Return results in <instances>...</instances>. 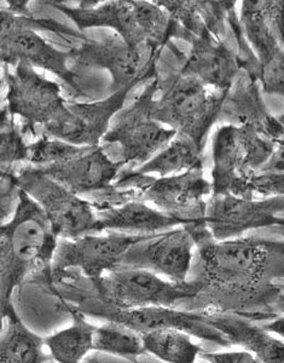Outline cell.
Listing matches in <instances>:
<instances>
[{
    "instance_id": "1",
    "label": "cell",
    "mask_w": 284,
    "mask_h": 363,
    "mask_svg": "<svg viewBox=\"0 0 284 363\" xmlns=\"http://www.w3.org/2000/svg\"><path fill=\"white\" fill-rule=\"evenodd\" d=\"M198 259V296L189 311L230 313L253 321L277 318L272 304L284 282V240L242 236L217 241L210 229L190 233Z\"/></svg>"
},
{
    "instance_id": "2",
    "label": "cell",
    "mask_w": 284,
    "mask_h": 363,
    "mask_svg": "<svg viewBox=\"0 0 284 363\" xmlns=\"http://www.w3.org/2000/svg\"><path fill=\"white\" fill-rule=\"evenodd\" d=\"M42 4L66 15L80 33L91 28H109L135 49L162 52L174 39V21L155 1L116 0L98 5L95 1L92 5L81 1L79 6L61 1H42Z\"/></svg>"
},
{
    "instance_id": "3",
    "label": "cell",
    "mask_w": 284,
    "mask_h": 363,
    "mask_svg": "<svg viewBox=\"0 0 284 363\" xmlns=\"http://www.w3.org/2000/svg\"><path fill=\"white\" fill-rule=\"evenodd\" d=\"M273 120L263 124L224 125L212 140V194L253 198L251 181L271 155L275 142L268 136Z\"/></svg>"
},
{
    "instance_id": "4",
    "label": "cell",
    "mask_w": 284,
    "mask_h": 363,
    "mask_svg": "<svg viewBox=\"0 0 284 363\" xmlns=\"http://www.w3.org/2000/svg\"><path fill=\"white\" fill-rule=\"evenodd\" d=\"M38 30L86 40L80 33L54 18H37L33 15H17L8 9L0 10V63L15 67L25 62L56 75L78 89V75L70 67L69 51H61L38 34Z\"/></svg>"
},
{
    "instance_id": "5",
    "label": "cell",
    "mask_w": 284,
    "mask_h": 363,
    "mask_svg": "<svg viewBox=\"0 0 284 363\" xmlns=\"http://www.w3.org/2000/svg\"><path fill=\"white\" fill-rule=\"evenodd\" d=\"M159 92L152 108L153 119L178 135L206 147L210 128L218 121L229 92L207 86L189 75H171L160 80Z\"/></svg>"
},
{
    "instance_id": "6",
    "label": "cell",
    "mask_w": 284,
    "mask_h": 363,
    "mask_svg": "<svg viewBox=\"0 0 284 363\" xmlns=\"http://www.w3.org/2000/svg\"><path fill=\"white\" fill-rule=\"evenodd\" d=\"M116 188L138 190L140 200L153 203L186 225H207V198L212 195V183L205 177L203 167L190 169L169 177L140 176L127 169L116 178Z\"/></svg>"
},
{
    "instance_id": "7",
    "label": "cell",
    "mask_w": 284,
    "mask_h": 363,
    "mask_svg": "<svg viewBox=\"0 0 284 363\" xmlns=\"http://www.w3.org/2000/svg\"><path fill=\"white\" fill-rule=\"evenodd\" d=\"M159 94V74L145 84L144 90L133 104L124 108L115 116L109 131L104 136L106 145H118L119 160L125 166L144 165L165 148L177 133L153 119L152 108Z\"/></svg>"
},
{
    "instance_id": "8",
    "label": "cell",
    "mask_w": 284,
    "mask_h": 363,
    "mask_svg": "<svg viewBox=\"0 0 284 363\" xmlns=\"http://www.w3.org/2000/svg\"><path fill=\"white\" fill-rule=\"evenodd\" d=\"M89 284L99 301L125 309L174 308L179 303L193 301L200 292V285L194 279L176 284L154 272L133 268L114 269L101 280L89 281Z\"/></svg>"
},
{
    "instance_id": "9",
    "label": "cell",
    "mask_w": 284,
    "mask_h": 363,
    "mask_svg": "<svg viewBox=\"0 0 284 363\" xmlns=\"http://www.w3.org/2000/svg\"><path fill=\"white\" fill-rule=\"evenodd\" d=\"M15 184L42 208L58 239L74 240L93 233V206L86 199L46 176L42 169L27 166L17 171Z\"/></svg>"
},
{
    "instance_id": "10",
    "label": "cell",
    "mask_w": 284,
    "mask_h": 363,
    "mask_svg": "<svg viewBox=\"0 0 284 363\" xmlns=\"http://www.w3.org/2000/svg\"><path fill=\"white\" fill-rule=\"evenodd\" d=\"M69 57L79 69L107 70L111 77L109 91L115 94L155 78L160 55L131 48L113 33L98 40L87 38L81 45L69 50Z\"/></svg>"
},
{
    "instance_id": "11",
    "label": "cell",
    "mask_w": 284,
    "mask_h": 363,
    "mask_svg": "<svg viewBox=\"0 0 284 363\" xmlns=\"http://www.w3.org/2000/svg\"><path fill=\"white\" fill-rule=\"evenodd\" d=\"M6 112L21 119L22 133L37 137V128L61 119L67 112V101L58 83L39 74L33 66L18 62L13 70L5 67Z\"/></svg>"
},
{
    "instance_id": "12",
    "label": "cell",
    "mask_w": 284,
    "mask_h": 363,
    "mask_svg": "<svg viewBox=\"0 0 284 363\" xmlns=\"http://www.w3.org/2000/svg\"><path fill=\"white\" fill-rule=\"evenodd\" d=\"M284 198H239L212 194L207 200L206 224L217 241L242 238L247 231L277 228L284 230Z\"/></svg>"
},
{
    "instance_id": "13",
    "label": "cell",
    "mask_w": 284,
    "mask_h": 363,
    "mask_svg": "<svg viewBox=\"0 0 284 363\" xmlns=\"http://www.w3.org/2000/svg\"><path fill=\"white\" fill-rule=\"evenodd\" d=\"M145 236L108 233L87 234L74 240L58 239L49 270H79L90 282H96L118 268L128 250Z\"/></svg>"
},
{
    "instance_id": "14",
    "label": "cell",
    "mask_w": 284,
    "mask_h": 363,
    "mask_svg": "<svg viewBox=\"0 0 284 363\" xmlns=\"http://www.w3.org/2000/svg\"><path fill=\"white\" fill-rule=\"evenodd\" d=\"M195 248V241L186 228H174L145 236L133 245L118 268L142 269L176 284H184L193 269Z\"/></svg>"
},
{
    "instance_id": "15",
    "label": "cell",
    "mask_w": 284,
    "mask_h": 363,
    "mask_svg": "<svg viewBox=\"0 0 284 363\" xmlns=\"http://www.w3.org/2000/svg\"><path fill=\"white\" fill-rule=\"evenodd\" d=\"M133 87L110 94L96 102L67 101L68 112L46 125L42 135L54 137L78 147H98L114 119L123 109Z\"/></svg>"
},
{
    "instance_id": "16",
    "label": "cell",
    "mask_w": 284,
    "mask_h": 363,
    "mask_svg": "<svg viewBox=\"0 0 284 363\" xmlns=\"http://www.w3.org/2000/svg\"><path fill=\"white\" fill-rule=\"evenodd\" d=\"M1 229L13 253L32 265L37 272L51 267L58 238L42 208L21 190L13 217L1 225Z\"/></svg>"
},
{
    "instance_id": "17",
    "label": "cell",
    "mask_w": 284,
    "mask_h": 363,
    "mask_svg": "<svg viewBox=\"0 0 284 363\" xmlns=\"http://www.w3.org/2000/svg\"><path fill=\"white\" fill-rule=\"evenodd\" d=\"M123 167V161L109 157L103 145H98L62 164L38 169L74 194L87 199L110 190Z\"/></svg>"
},
{
    "instance_id": "18",
    "label": "cell",
    "mask_w": 284,
    "mask_h": 363,
    "mask_svg": "<svg viewBox=\"0 0 284 363\" xmlns=\"http://www.w3.org/2000/svg\"><path fill=\"white\" fill-rule=\"evenodd\" d=\"M239 22L259 63L258 82L263 89L273 90L284 85V46L268 20L263 1H242Z\"/></svg>"
},
{
    "instance_id": "19",
    "label": "cell",
    "mask_w": 284,
    "mask_h": 363,
    "mask_svg": "<svg viewBox=\"0 0 284 363\" xmlns=\"http://www.w3.org/2000/svg\"><path fill=\"white\" fill-rule=\"evenodd\" d=\"M190 51L181 68V74L198 79L207 86L230 92L239 77V56L225 39H219L207 29L200 37H191Z\"/></svg>"
},
{
    "instance_id": "20",
    "label": "cell",
    "mask_w": 284,
    "mask_h": 363,
    "mask_svg": "<svg viewBox=\"0 0 284 363\" xmlns=\"http://www.w3.org/2000/svg\"><path fill=\"white\" fill-rule=\"evenodd\" d=\"M183 227L181 220L171 217L142 200H131L120 206L96 211L92 234L121 233L128 235H154L174 228Z\"/></svg>"
},
{
    "instance_id": "21",
    "label": "cell",
    "mask_w": 284,
    "mask_h": 363,
    "mask_svg": "<svg viewBox=\"0 0 284 363\" xmlns=\"http://www.w3.org/2000/svg\"><path fill=\"white\" fill-rule=\"evenodd\" d=\"M227 342L251 352L263 363H284V340L251 318L230 313H203Z\"/></svg>"
},
{
    "instance_id": "22",
    "label": "cell",
    "mask_w": 284,
    "mask_h": 363,
    "mask_svg": "<svg viewBox=\"0 0 284 363\" xmlns=\"http://www.w3.org/2000/svg\"><path fill=\"white\" fill-rule=\"evenodd\" d=\"M63 304L72 318V323L64 330L45 337L44 345L49 350L50 357L57 363H83L93 351V335L97 326L87 321L85 315L74 306Z\"/></svg>"
},
{
    "instance_id": "23",
    "label": "cell",
    "mask_w": 284,
    "mask_h": 363,
    "mask_svg": "<svg viewBox=\"0 0 284 363\" xmlns=\"http://www.w3.org/2000/svg\"><path fill=\"white\" fill-rule=\"evenodd\" d=\"M203 149L189 137L178 135L174 140L138 169H131L140 176L157 174L169 177L184 174L190 169L203 167Z\"/></svg>"
},
{
    "instance_id": "24",
    "label": "cell",
    "mask_w": 284,
    "mask_h": 363,
    "mask_svg": "<svg viewBox=\"0 0 284 363\" xmlns=\"http://www.w3.org/2000/svg\"><path fill=\"white\" fill-rule=\"evenodd\" d=\"M44 338L35 335L20 316L8 318L0 335V363H46Z\"/></svg>"
},
{
    "instance_id": "25",
    "label": "cell",
    "mask_w": 284,
    "mask_h": 363,
    "mask_svg": "<svg viewBox=\"0 0 284 363\" xmlns=\"http://www.w3.org/2000/svg\"><path fill=\"white\" fill-rule=\"evenodd\" d=\"M145 352L161 362L196 363L203 352L201 345L183 330L174 328L148 330L142 333Z\"/></svg>"
},
{
    "instance_id": "26",
    "label": "cell",
    "mask_w": 284,
    "mask_h": 363,
    "mask_svg": "<svg viewBox=\"0 0 284 363\" xmlns=\"http://www.w3.org/2000/svg\"><path fill=\"white\" fill-rule=\"evenodd\" d=\"M93 351L132 359L147 354L142 335L116 322H104L96 327Z\"/></svg>"
},
{
    "instance_id": "27",
    "label": "cell",
    "mask_w": 284,
    "mask_h": 363,
    "mask_svg": "<svg viewBox=\"0 0 284 363\" xmlns=\"http://www.w3.org/2000/svg\"><path fill=\"white\" fill-rule=\"evenodd\" d=\"M253 198H284V136L275 142L268 161L251 181Z\"/></svg>"
},
{
    "instance_id": "28",
    "label": "cell",
    "mask_w": 284,
    "mask_h": 363,
    "mask_svg": "<svg viewBox=\"0 0 284 363\" xmlns=\"http://www.w3.org/2000/svg\"><path fill=\"white\" fill-rule=\"evenodd\" d=\"M90 147L70 145L54 137L42 136L28 145L27 162L34 167H47L58 165L83 154Z\"/></svg>"
},
{
    "instance_id": "29",
    "label": "cell",
    "mask_w": 284,
    "mask_h": 363,
    "mask_svg": "<svg viewBox=\"0 0 284 363\" xmlns=\"http://www.w3.org/2000/svg\"><path fill=\"white\" fill-rule=\"evenodd\" d=\"M28 145L22 128L13 121L0 130V177L15 174V165L28 159Z\"/></svg>"
},
{
    "instance_id": "30",
    "label": "cell",
    "mask_w": 284,
    "mask_h": 363,
    "mask_svg": "<svg viewBox=\"0 0 284 363\" xmlns=\"http://www.w3.org/2000/svg\"><path fill=\"white\" fill-rule=\"evenodd\" d=\"M200 359L207 363H263L246 350L202 352Z\"/></svg>"
},
{
    "instance_id": "31",
    "label": "cell",
    "mask_w": 284,
    "mask_h": 363,
    "mask_svg": "<svg viewBox=\"0 0 284 363\" xmlns=\"http://www.w3.org/2000/svg\"><path fill=\"white\" fill-rule=\"evenodd\" d=\"M263 328L272 333V335H277L284 340V315H280L277 318H272L270 321L266 322L263 325Z\"/></svg>"
},
{
    "instance_id": "32",
    "label": "cell",
    "mask_w": 284,
    "mask_h": 363,
    "mask_svg": "<svg viewBox=\"0 0 284 363\" xmlns=\"http://www.w3.org/2000/svg\"><path fill=\"white\" fill-rule=\"evenodd\" d=\"M272 313L275 316L284 315V282L280 285V294L272 304Z\"/></svg>"
},
{
    "instance_id": "33",
    "label": "cell",
    "mask_w": 284,
    "mask_h": 363,
    "mask_svg": "<svg viewBox=\"0 0 284 363\" xmlns=\"http://www.w3.org/2000/svg\"><path fill=\"white\" fill-rule=\"evenodd\" d=\"M86 363H102L97 356H91L86 359Z\"/></svg>"
},
{
    "instance_id": "34",
    "label": "cell",
    "mask_w": 284,
    "mask_h": 363,
    "mask_svg": "<svg viewBox=\"0 0 284 363\" xmlns=\"http://www.w3.org/2000/svg\"><path fill=\"white\" fill-rule=\"evenodd\" d=\"M278 120H280V124L284 125V114L283 116H280V118H278Z\"/></svg>"
},
{
    "instance_id": "35",
    "label": "cell",
    "mask_w": 284,
    "mask_h": 363,
    "mask_svg": "<svg viewBox=\"0 0 284 363\" xmlns=\"http://www.w3.org/2000/svg\"><path fill=\"white\" fill-rule=\"evenodd\" d=\"M282 234H283V235H284V231H283V233H282Z\"/></svg>"
},
{
    "instance_id": "36",
    "label": "cell",
    "mask_w": 284,
    "mask_h": 363,
    "mask_svg": "<svg viewBox=\"0 0 284 363\" xmlns=\"http://www.w3.org/2000/svg\"><path fill=\"white\" fill-rule=\"evenodd\" d=\"M196 363H198V362H196ZM206 363H207V362H206Z\"/></svg>"
}]
</instances>
